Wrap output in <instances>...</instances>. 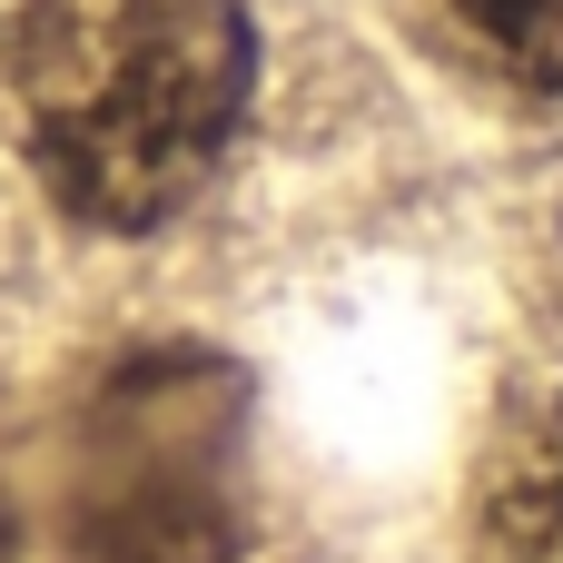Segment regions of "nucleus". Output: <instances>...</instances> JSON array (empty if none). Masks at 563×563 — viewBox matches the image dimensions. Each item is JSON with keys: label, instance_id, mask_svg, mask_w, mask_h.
<instances>
[{"label": "nucleus", "instance_id": "f257e3e1", "mask_svg": "<svg viewBox=\"0 0 563 563\" xmlns=\"http://www.w3.org/2000/svg\"><path fill=\"white\" fill-rule=\"evenodd\" d=\"M0 99L49 208L158 238L228 168L257 99L247 0H0Z\"/></svg>", "mask_w": 563, "mask_h": 563}, {"label": "nucleus", "instance_id": "f03ea898", "mask_svg": "<svg viewBox=\"0 0 563 563\" xmlns=\"http://www.w3.org/2000/svg\"><path fill=\"white\" fill-rule=\"evenodd\" d=\"M247 386L218 356H148L99 386L69 544L79 563H247Z\"/></svg>", "mask_w": 563, "mask_h": 563}, {"label": "nucleus", "instance_id": "7ed1b4c3", "mask_svg": "<svg viewBox=\"0 0 563 563\" xmlns=\"http://www.w3.org/2000/svg\"><path fill=\"white\" fill-rule=\"evenodd\" d=\"M475 563H563V376L525 386L475 465Z\"/></svg>", "mask_w": 563, "mask_h": 563}, {"label": "nucleus", "instance_id": "20e7f679", "mask_svg": "<svg viewBox=\"0 0 563 563\" xmlns=\"http://www.w3.org/2000/svg\"><path fill=\"white\" fill-rule=\"evenodd\" d=\"M435 49L515 99H563V0H406Z\"/></svg>", "mask_w": 563, "mask_h": 563}, {"label": "nucleus", "instance_id": "39448f33", "mask_svg": "<svg viewBox=\"0 0 563 563\" xmlns=\"http://www.w3.org/2000/svg\"><path fill=\"white\" fill-rule=\"evenodd\" d=\"M0 563H20V505L0 495Z\"/></svg>", "mask_w": 563, "mask_h": 563}]
</instances>
